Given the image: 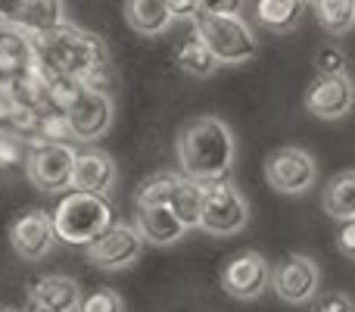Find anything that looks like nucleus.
I'll use <instances>...</instances> for the list:
<instances>
[{
  "label": "nucleus",
  "instance_id": "f257e3e1",
  "mask_svg": "<svg viewBox=\"0 0 355 312\" xmlns=\"http://www.w3.org/2000/svg\"><path fill=\"white\" fill-rule=\"evenodd\" d=\"M178 165L181 175L196 184L231 181L234 163H237V141L225 119L200 116L178 131Z\"/></svg>",
  "mask_w": 355,
  "mask_h": 312
},
{
  "label": "nucleus",
  "instance_id": "f03ea898",
  "mask_svg": "<svg viewBox=\"0 0 355 312\" xmlns=\"http://www.w3.org/2000/svg\"><path fill=\"white\" fill-rule=\"evenodd\" d=\"M31 38H35L37 47V60L62 75L85 81L87 75L110 69V50H106L103 38L78 28L72 22H66L62 28L50 31V35H31Z\"/></svg>",
  "mask_w": 355,
  "mask_h": 312
},
{
  "label": "nucleus",
  "instance_id": "7ed1b4c3",
  "mask_svg": "<svg viewBox=\"0 0 355 312\" xmlns=\"http://www.w3.org/2000/svg\"><path fill=\"white\" fill-rule=\"evenodd\" d=\"M56 228V238L72 247H91L97 238H103L116 225L112 203L100 194H85V190H69L56 209L50 213Z\"/></svg>",
  "mask_w": 355,
  "mask_h": 312
},
{
  "label": "nucleus",
  "instance_id": "20e7f679",
  "mask_svg": "<svg viewBox=\"0 0 355 312\" xmlns=\"http://www.w3.org/2000/svg\"><path fill=\"white\" fill-rule=\"evenodd\" d=\"M193 28L221 66H243L259 54V38L243 16H215L202 10L193 19Z\"/></svg>",
  "mask_w": 355,
  "mask_h": 312
},
{
  "label": "nucleus",
  "instance_id": "39448f33",
  "mask_svg": "<svg viewBox=\"0 0 355 312\" xmlns=\"http://www.w3.org/2000/svg\"><path fill=\"white\" fill-rule=\"evenodd\" d=\"M250 225V203L231 181L202 184V231L212 238H234Z\"/></svg>",
  "mask_w": 355,
  "mask_h": 312
},
{
  "label": "nucleus",
  "instance_id": "423d86ee",
  "mask_svg": "<svg viewBox=\"0 0 355 312\" xmlns=\"http://www.w3.org/2000/svg\"><path fill=\"white\" fill-rule=\"evenodd\" d=\"M265 181L277 194H290V197L309 194L315 188V181H318V163L302 147H277L265 159Z\"/></svg>",
  "mask_w": 355,
  "mask_h": 312
},
{
  "label": "nucleus",
  "instance_id": "0eeeda50",
  "mask_svg": "<svg viewBox=\"0 0 355 312\" xmlns=\"http://www.w3.org/2000/svg\"><path fill=\"white\" fill-rule=\"evenodd\" d=\"M271 290L290 306L315 303L321 294V269L306 253H290L271 269Z\"/></svg>",
  "mask_w": 355,
  "mask_h": 312
},
{
  "label": "nucleus",
  "instance_id": "6e6552de",
  "mask_svg": "<svg viewBox=\"0 0 355 312\" xmlns=\"http://www.w3.org/2000/svg\"><path fill=\"white\" fill-rule=\"evenodd\" d=\"M75 156L78 150L72 144H35L25 154V175L35 184L37 190H66L72 184V172H75Z\"/></svg>",
  "mask_w": 355,
  "mask_h": 312
},
{
  "label": "nucleus",
  "instance_id": "1a4fd4ad",
  "mask_svg": "<svg viewBox=\"0 0 355 312\" xmlns=\"http://www.w3.org/2000/svg\"><path fill=\"white\" fill-rule=\"evenodd\" d=\"M265 288H271V263L259 250L237 253L221 269V290L234 300H259Z\"/></svg>",
  "mask_w": 355,
  "mask_h": 312
},
{
  "label": "nucleus",
  "instance_id": "9d476101",
  "mask_svg": "<svg viewBox=\"0 0 355 312\" xmlns=\"http://www.w3.org/2000/svg\"><path fill=\"white\" fill-rule=\"evenodd\" d=\"M144 244H147V240L141 238V231H137L135 225H128V222H116L103 238H97L91 247H87V263L97 265V269H103V272L131 269V265L141 259Z\"/></svg>",
  "mask_w": 355,
  "mask_h": 312
},
{
  "label": "nucleus",
  "instance_id": "9b49d317",
  "mask_svg": "<svg viewBox=\"0 0 355 312\" xmlns=\"http://www.w3.org/2000/svg\"><path fill=\"white\" fill-rule=\"evenodd\" d=\"M306 113H312L315 119H324V122H334V119H346L355 106V81L352 75H331V79H315L309 85L306 97Z\"/></svg>",
  "mask_w": 355,
  "mask_h": 312
},
{
  "label": "nucleus",
  "instance_id": "f8f14e48",
  "mask_svg": "<svg viewBox=\"0 0 355 312\" xmlns=\"http://www.w3.org/2000/svg\"><path fill=\"white\" fill-rule=\"evenodd\" d=\"M56 228L50 213L44 209H28L22 213L16 222L10 225V244L16 250V256L28 259V263H37V259L50 256L56 247Z\"/></svg>",
  "mask_w": 355,
  "mask_h": 312
},
{
  "label": "nucleus",
  "instance_id": "ddd939ff",
  "mask_svg": "<svg viewBox=\"0 0 355 312\" xmlns=\"http://www.w3.org/2000/svg\"><path fill=\"white\" fill-rule=\"evenodd\" d=\"M69 125L75 131V141L94 144L112 129V97L100 91H81V97L69 106Z\"/></svg>",
  "mask_w": 355,
  "mask_h": 312
},
{
  "label": "nucleus",
  "instance_id": "4468645a",
  "mask_svg": "<svg viewBox=\"0 0 355 312\" xmlns=\"http://www.w3.org/2000/svg\"><path fill=\"white\" fill-rule=\"evenodd\" d=\"M116 175H119V172H116V159L106 154V150H97V147L78 150L69 190H85V194L106 197L112 190V184H116Z\"/></svg>",
  "mask_w": 355,
  "mask_h": 312
},
{
  "label": "nucleus",
  "instance_id": "2eb2a0df",
  "mask_svg": "<svg viewBox=\"0 0 355 312\" xmlns=\"http://www.w3.org/2000/svg\"><path fill=\"white\" fill-rule=\"evenodd\" d=\"M135 228L153 247H172L187 234V225L172 213V206H137Z\"/></svg>",
  "mask_w": 355,
  "mask_h": 312
},
{
  "label": "nucleus",
  "instance_id": "dca6fc26",
  "mask_svg": "<svg viewBox=\"0 0 355 312\" xmlns=\"http://www.w3.org/2000/svg\"><path fill=\"white\" fill-rule=\"evenodd\" d=\"M35 60H37L35 38L10 22L3 31H0V72L3 75L28 72V69L35 66Z\"/></svg>",
  "mask_w": 355,
  "mask_h": 312
},
{
  "label": "nucleus",
  "instance_id": "f3484780",
  "mask_svg": "<svg viewBox=\"0 0 355 312\" xmlns=\"http://www.w3.org/2000/svg\"><path fill=\"white\" fill-rule=\"evenodd\" d=\"M125 19L141 38H159L172 28L175 13L168 0H125Z\"/></svg>",
  "mask_w": 355,
  "mask_h": 312
},
{
  "label": "nucleus",
  "instance_id": "a211bd4d",
  "mask_svg": "<svg viewBox=\"0 0 355 312\" xmlns=\"http://www.w3.org/2000/svg\"><path fill=\"white\" fill-rule=\"evenodd\" d=\"M28 300L47 303V306H53V309H60V312H78L81 288H78V281H75V278L44 275V278H37V281H31Z\"/></svg>",
  "mask_w": 355,
  "mask_h": 312
},
{
  "label": "nucleus",
  "instance_id": "6ab92c4d",
  "mask_svg": "<svg viewBox=\"0 0 355 312\" xmlns=\"http://www.w3.org/2000/svg\"><path fill=\"white\" fill-rule=\"evenodd\" d=\"M66 19V3L62 0H25L22 13L12 19V25H19L28 35H50V31L62 28Z\"/></svg>",
  "mask_w": 355,
  "mask_h": 312
},
{
  "label": "nucleus",
  "instance_id": "aec40b11",
  "mask_svg": "<svg viewBox=\"0 0 355 312\" xmlns=\"http://www.w3.org/2000/svg\"><path fill=\"white\" fill-rule=\"evenodd\" d=\"M321 206L337 222L355 219V169L340 172V175H334L327 181L324 194H321Z\"/></svg>",
  "mask_w": 355,
  "mask_h": 312
},
{
  "label": "nucleus",
  "instance_id": "412c9836",
  "mask_svg": "<svg viewBox=\"0 0 355 312\" xmlns=\"http://www.w3.org/2000/svg\"><path fill=\"white\" fill-rule=\"evenodd\" d=\"M256 16L265 28L277 31V35H287L306 16V0H259Z\"/></svg>",
  "mask_w": 355,
  "mask_h": 312
},
{
  "label": "nucleus",
  "instance_id": "4be33fe9",
  "mask_svg": "<svg viewBox=\"0 0 355 312\" xmlns=\"http://www.w3.org/2000/svg\"><path fill=\"white\" fill-rule=\"evenodd\" d=\"M175 63L184 75H190V79H209V75L221 66V63L215 60V54L200 41V38H187V41L178 44Z\"/></svg>",
  "mask_w": 355,
  "mask_h": 312
},
{
  "label": "nucleus",
  "instance_id": "5701e85b",
  "mask_svg": "<svg viewBox=\"0 0 355 312\" xmlns=\"http://www.w3.org/2000/svg\"><path fill=\"white\" fill-rule=\"evenodd\" d=\"M181 184L184 175H178V172H153L137 188V206H168Z\"/></svg>",
  "mask_w": 355,
  "mask_h": 312
},
{
  "label": "nucleus",
  "instance_id": "b1692460",
  "mask_svg": "<svg viewBox=\"0 0 355 312\" xmlns=\"http://www.w3.org/2000/svg\"><path fill=\"white\" fill-rule=\"evenodd\" d=\"M315 19L331 38L349 35L355 28V0H318L315 3Z\"/></svg>",
  "mask_w": 355,
  "mask_h": 312
},
{
  "label": "nucleus",
  "instance_id": "393cba45",
  "mask_svg": "<svg viewBox=\"0 0 355 312\" xmlns=\"http://www.w3.org/2000/svg\"><path fill=\"white\" fill-rule=\"evenodd\" d=\"M168 206H172V213L184 222V225H187V231L200 228L202 225V184L184 178V184L178 188L175 200L168 203Z\"/></svg>",
  "mask_w": 355,
  "mask_h": 312
},
{
  "label": "nucleus",
  "instance_id": "a878e982",
  "mask_svg": "<svg viewBox=\"0 0 355 312\" xmlns=\"http://www.w3.org/2000/svg\"><path fill=\"white\" fill-rule=\"evenodd\" d=\"M315 72L321 79H331V75H346L349 72V56L340 50V44H321L315 50Z\"/></svg>",
  "mask_w": 355,
  "mask_h": 312
},
{
  "label": "nucleus",
  "instance_id": "bb28decb",
  "mask_svg": "<svg viewBox=\"0 0 355 312\" xmlns=\"http://www.w3.org/2000/svg\"><path fill=\"white\" fill-rule=\"evenodd\" d=\"M72 141H75V131L69 125L66 113H44L37 144H72Z\"/></svg>",
  "mask_w": 355,
  "mask_h": 312
},
{
  "label": "nucleus",
  "instance_id": "cd10ccee",
  "mask_svg": "<svg viewBox=\"0 0 355 312\" xmlns=\"http://www.w3.org/2000/svg\"><path fill=\"white\" fill-rule=\"evenodd\" d=\"M78 312H125V303L112 288H100L94 294L81 297Z\"/></svg>",
  "mask_w": 355,
  "mask_h": 312
},
{
  "label": "nucleus",
  "instance_id": "c85d7f7f",
  "mask_svg": "<svg viewBox=\"0 0 355 312\" xmlns=\"http://www.w3.org/2000/svg\"><path fill=\"white\" fill-rule=\"evenodd\" d=\"M312 312H355V297L346 290H324L315 297Z\"/></svg>",
  "mask_w": 355,
  "mask_h": 312
},
{
  "label": "nucleus",
  "instance_id": "c756f323",
  "mask_svg": "<svg viewBox=\"0 0 355 312\" xmlns=\"http://www.w3.org/2000/svg\"><path fill=\"white\" fill-rule=\"evenodd\" d=\"M16 163H25V154H22V141H19L12 131L0 129V169H10Z\"/></svg>",
  "mask_w": 355,
  "mask_h": 312
},
{
  "label": "nucleus",
  "instance_id": "7c9ffc66",
  "mask_svg": "<svg viewBox=\"0 0 355 312\" xmlns=\"http://www.w3.org/2000/svg\"><path fill=\"white\" fill-rule=\"evenodd\" d=\"M337 250L343 253L346 259H352V263H355V219L340 222V228H337Z\"/></svg>",
  "mask_w": 355,
  "mask_h": 312
},
{
  "label": "nucleus",
  "instance_id": "2f4dec72",
  "mask_svg": "<svg viewBox=\"0 0 355 312\" xmlns=\"http://www.w3.org/2000/svg\"><path fill=\"white\" fill-rule=\"evenodd\" d=\"M246 0H202V10L215 16H240Z\"/></svg>",
  "mask_w": 355,
  "mask_h": 312
},
{
  "label": "nucleus",
  "instance_id": "473e14b6",
  "mask_svg": "<svg viewBox=\"0 0 355 312\" xmlns=\"http://www.w3.org/2000/svg\"><path fill=\"white\" fill-rule=\"evenodd\" d=\"M168 10L175 13V19H190L193 22L202 13V0H168Z\"/></svg>",
  "mask_w": 355,
  "mask_h": 312
},
{
  "label": "nucleus",
  "instance_id": "72a5a7b5",
  "mask_svg": "<svg viewBox=\"0 0 355 312\" xmlns=\"http://www.w3.org/2000/svg\"><path fill=\"white\" fill-rule=\"evenodd\" d=\"M22 6H25V0H0V16H3L6 22H12V19L22 13Z\"/></svg>",
  "mask_w": 355,
  "mask_h": 312
},
{
  "label": "nucleus",
  "instance_id": "f704fd0d",
  "mask_svg": "<svg viewBox=\"0 0 355 312\" xmlns=\"http://www.w3.org/2000/svg\"><path fill=\"white\" fill-rule=\"evenodd\" d=\"M22 312H60V309L47 306V303H37V300H28V303H25V309H22Z\"/></svg>",
  "mask_w": 355,
  "mask_h": 312
},
{
  "label": "nucleus",
  "instance_id": "c9c22d12",
  "mask_svg": "<svg viewBox=\"0 0 355 312\" xmlns=\"http://www.w3.org/2000/svg\"><path fill=\"white\" fill-rule=\"evenodd\" d=\"M6 25H10V22H6V19H3V16H0V31H3V28H6Z\"/></svg>",
  "mask_w": 355,
  "mask_h": 312
},
{
  "label": "nucleus",
  "instance_id": "e433bc0d",
  "mask_svg": "<svg viewBox=\"0 0 355 312\" xmlns=\"http://www.w3.org/2000/svg\"><path fill=\"white\" fill-rule=\"evenodd\" d=\"M0 312H16V309H0Z\"/></svg>",
  "mask_w": 355,
  "mask_h": 312
},
{
  "label": "nucleus",
  "instance_id": "4c0bfd02",
  "mask_svg": "<svg viewBox=\"0 0 355 312\" xmlns=\"http://www.w3.org/2000/svg\"><path fill=\"white\" fill-rule=\"evenodd\" d=\"M306 3H318V0H306Z\"/></svg>",
  "mask_w": 355,
  "mask_h": 312
}]
</instances>
